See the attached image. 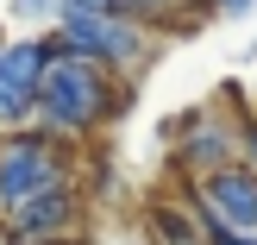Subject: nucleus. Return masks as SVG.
<instances>
[{
    "mask_svg": "<svg viewBox=\"0 0 257 245\" xmlns=\"http://www.w3.org/2000/svg\"><path fill=\"white\" fill-rule=\"evenodd\" d=\"M63 183H75V176H69V157H63L57 138H44V132L0 138V201L7 208H25V201L50 195Z\"/></svg>",
    "mask_w": 257,
    "mask_h": 245,
    "instance_id": "obj_3",
    "label": "nucleus"
},
{
    "mask_svg": "<svg viewBox=\"0 0 257 245\" xmlns=\"http://www.w3.org/2000/svg\"><path fill=\"white\" fill-rule=\"evenodd\" d=\"M119 107V88H113V69L75 57V50L50 44V63L38 75V95H32V120L44 138H88L107 113Z\"/></svg>",
    "mask_w": 257,
    "mask_h": 245,
    "instance_id": "obj_1",
    "label": "nucleus"
},
{
    "mask_svg": "<svg viewBox=\"0 0 257 245\" xmlns=\"http://www.w3.org/2000/svg\"><path fill=\"white\" fill-rule=\"evenodd\" d=\"M170 132H176V164H182L195 183L213 176V170H226V164H238V138H232V126L220 120V107H188Z\"/></svg>",
    "mask_w": 257,
    "mask_h": 245,
    "instance_id": "obj_5",
    "label": "nucleus"
},
{
    "mask_svg": "<svg viewBox=\"0 0 257 245\" xmlns=\"http://www.w3.org/2000/svg\"><path fill=\"white\" fill-rule=\"evenodd\" d=\"M201 245H257V239H238V233H213V226H207V239H201Z\"/></svg>",
    "mask_w": 257,
    "mask_h": 245,
    "instance_id": "obj_10",
    "label": "nucleus"
},
{
    "mask_svg": "<svg viewBox=\"0 0 257 245\" xmlns=\"http://www.w3.org/2000/svg\"><path fill=\"white\" fill-rule=\"evenodd\" d=\"M151 233H157V245H201L207 226H201L195 201H157L151 208Z\"/></svg>",
    "mask_w": 257,
    "mask_h": 245,
    "instance_id": "obj_7",
    "label": "nucleus"
},
{
    "mask_svg": "<svg viewBox=\"0 0 257 245\" xmlns=\"http://www.w3.org/2000/svg\"><path fill=\"white\" fill-rule=\"evenodd\" d=\"M75 220H82V189L63 183L50 195L25 201V208H7V239L13 245H57V239H69Z\"/></svg>",
    "mask_w": 257,
    "mask_h": 245,
    "instance_id": "obj_6",
    "label": "nucleus"
},
{
    "mask_svg": "<svg viewBox=\"0 0 257 245\" xmlns=\"http://www.w3.org/2000/svg\"><path fill=\"white\" fill-rule=\"evenodd\" d=\"M113 7L125 13V19H145V25H157V19H170L182 0H113Z\"/></svg>",
    "mask_w": 257,
    "mask_h": 245,
    "instance_id": "obj_8",
    "label": "nucleus"
},
{
    "mask_svg": "<svg viewBox=\"0 0 257 245\" xmlns=\"http://www.w3.org/2000/svg\"><path fill=\"white\" fill-rule=\"evenodd\" d=\"M245 7H251V0H207V13H213V19H238Z\"/></svg>",
    "mask_w": 257,
    "mask_h": 245,
    "instance_id": "obj_9",
    "label": "nucleus"
},
{
    "mask_svg": "<svg viewBox=\"0 0 257 245\" xmlns=\"http://www.w3.org/2000/svg\"><path fill=\"white\" fill-rule=\"evenodd\" d=\"M50 44H57V50H75V57L100 63V69H113V75H132V69L151 63L157 38H151L145 19H125V13H57Z\"/></svg>",
    "mask_w": 257,
    "mask_h": 245,
    "instance_id": "obj_2",
    "label": "nucleus"
},
{
    "mask_svg": "<svg viewBox=\"0 0 257 245\" xmlns=\"http://www.w3.org/2000/svg\"><path fill=\"white\" fill-rule=\"evenodd\" d=\"M188 201H195L201 226H213V233H238V239H257V176H251V170L226 164V170L201 176Z\"/></svg>",
    "mask_w": 257,
    "mask_h": 245,
    "instance_id": "obj_4",
    "label": "nucleus"
}]
</instances>
